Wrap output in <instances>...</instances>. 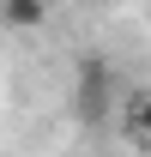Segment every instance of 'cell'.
<instances>
[{
	"instance_id": "cell-1",
	"label": "cell",
	"mask_w": 151,
	"mask_h": 157,
	"mask_svg": "<svg viewBox=\"0 0 151 157\" xmlns=\"http://www.w3.org/2000/svg\"><path fill=\"white\" fill-rule=\"evenodd\" d=\"M109 97H115V85H109V67L103 60H85V73H79V115L91 121H103L109 115Z\"/></svg>"
},
{
	"instance_id": "cell-2",
	"label": "cell",
	"mask_w": 151,
	"mask_h": 157,
	"mask_svg": "<svg viewBox=\"0 0 151 157\" xmlns=\"http://www.w3.org/2000/svg\"><path fill=\"white\" fill-rule=\"evenodd\" d=\"M0 24L6 30H37V24H48V6L42 0H6L0 6Z\"/></svg>"
},
{
	"instance_id": "cell-3",
	"label": "cell",
	"mask_w": 151,
	"mask_h": 157,
	"mask_svg": "<svg viewBox=\"0 0 151 157\" xmlns=\"http://www.w3.org/2000/svg\"><path fill=\"white\" fill-rule=\"evenodd\" d=\"M127 133L151 145V91H133L127 97Z\"/></svg>"
}]
</instances>
